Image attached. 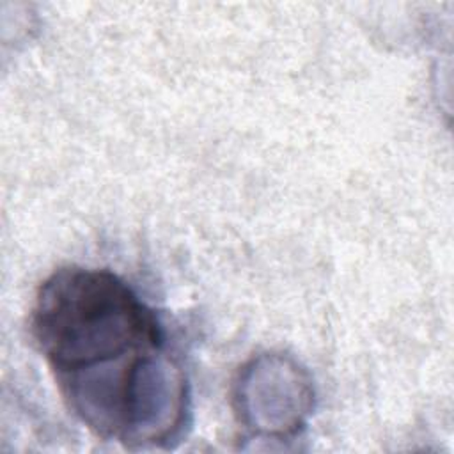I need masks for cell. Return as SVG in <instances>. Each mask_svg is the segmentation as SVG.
<instances>
[{
  "mask_svg": "<svg viewBox=\"0 0 454 454\" xmlns=\"http://www.w3.org/2000/svg\"><path fill=\"white\" fill-rule=\"evenodd\" d=\"M34 337L71 408L103 438L160 442L181 424L184 380L151 309L106 270L64 268L39 289Z\"/></svg>",
  "mask_w": 454,
  "mask_h": 454,
  "instance_id": "obj_1",
  "label": "cell"
}]
</instances>
